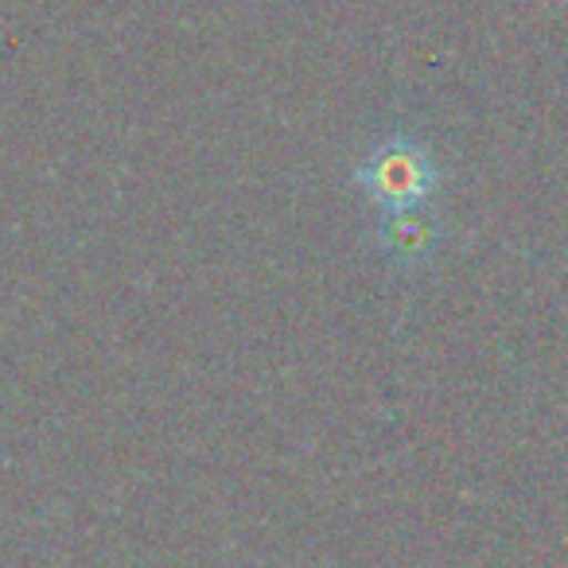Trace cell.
<instances>
[{"label":"cell","mask_w":568,"mask_h":568,"mask_svg":"<svg viewBox=\"0 0 568 568\" xmlns=\"http://www.w3.org/2000/svg\"><path fill=\"white\" fill-rule=\"evenodd\" d=\"M374 242H378V250L394 265L420 268L440 250L444 230L428 211H397V214H382V222L374 226Z\"/></svg>","instance_id":"7a4b0ae2"},{"label":"cell","mask_w":568,"mask_h":568,"mask_svg":"<svg viewBox=\"0 0 568 568\" xmlns=\"http://www.w3.org/2000/svg\"><path fill=\"white\" fill-rule=\"evenodd\" d=\"M355 183L386 214L425 211V203L440 187V168L420 141L394 133L366 152V160L355 168Z\"/></svg>","instance_id":"6da1fadb"}]
</instances>
